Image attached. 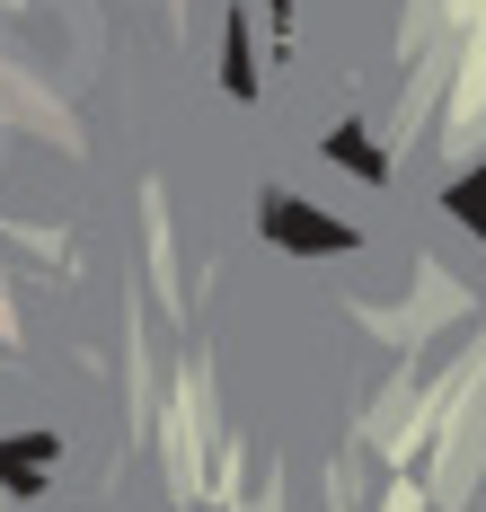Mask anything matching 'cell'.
<instances>
[{"label":"cell","instance_id":"cell-1","mask_svg":"<svg viewBox=\"0 0 486 512\" xmlns=\"http://www.w3.org/2000/svg\"><path fill=\"white\" fill-rule=\"evenodd\" d=\"M442 62H451V115L486 124V0H442Z\"/></svg>","mask_w":486,"mask_h":512}]
</instances>
